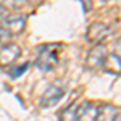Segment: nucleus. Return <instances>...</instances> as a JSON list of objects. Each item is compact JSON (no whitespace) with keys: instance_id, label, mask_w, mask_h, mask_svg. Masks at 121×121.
Segmentation results:
<instances>
[{"instance_id":"f257e3e1","label":"nucleus","mask_w":121,"mask_h":121,"mask_svg":"<svg viewBox=\"0 0 121 121\" xmlns=\"http://www.w3.org/2000/svg\"><path fill=\"white\" fill-rule=\"evenodd\" d=\"M58 48L56 44H47L39 48V55L36 60V66L40 71H52L58 63Z\"/></svg>"},{"instance_id":"f03ea898","label":"nucleus","mask_w":121,"mask_h":121,"mask_svg":"<svg viewBox=\"0 0 121 121\" xmlns=\"http://www.w3.org/2000/svg\"><path fill=\"white\" fill-rule=\"evenodd\" d=\"M110 34H112V29L108 28L107 24H103V23H92L87 28L86 37H87L89 42H92V44H102Z\"/></svg>"},{"instance_id":"7ed1b4c3","label":"nucleus","mask_w":121,"mask_h":121,"mask_svg":"<svg viewBox=\"0 0 121 121\" xmlns=\"http://www.w3.org/2000/svg\"><path fill=\"white\" fill-rule=\"evenodd\" d=\"M21 55V47L18 44H5L0 47V66L5 68L10 66L11 63H15Z\"/></svg>"},{"instance_id":"20e7f679","label":"nucleus","mask_w":121,"mask_h":121,"mask_svg":"<svg viewBox=\"0 0 121 121\" xmlns=\"http://www.w3.org/2000/svg\"><path fill=\"white\" fill-rule=\"evenodd\" d=\"M63 95H65V91H63L61 87H58V86H50L45 92L42 94V97H40V105H42L44 108H50V107H53V105H56V103L60 102V100L63 99Z\"/></svg>"},{"instance_id":"39448f33","label":"nucleus","mask_w":121,"mask_h":121,"mask_svg":"<svg viewBox=\"0 0 121 121\" xmlns=\"http://www.w3.org/2000/svg\"><path fill=\"white\" fill-rule=\"evenodd\" d=\"M107 53H108V52H107V45H103V44H95L94 48L89 52V55H87V68H91V69L100 68L103 58L107 56Z\"/></svg>"},{"instance_id":"423d86ee","label":"nucleus","mask_w":121,"mask_h":121,"mask_svg":"<svg viewBox=\"0 0 121 121\" xmlns=\"http://www.w3.org/2000/svg\"><path fill=\"white\" fill-rule=\"evenodd\" d=\"M2 28H5L10 34H19L26 28V16L24 15H8L3 21Z\"/></svg>"},{"instance_id":"0eeeda50","label":"nucleus","mask_w":121,"mask_h":121,"mask_svg":"<svg viewBox=\"0 0 121 121\" xmlns=\"http://www.w3.org/2000/svg\"><path fill=\"white\" fill-rule=\"evenodd\" d=\"M99 108L92 102H84L76 108V121H97Z\"/></svg>"},{"instance_id":"6e6552de","label":"nucleus","mask_w":121,"mask_h":121,"mask_svg":"<svg viewBox=\"0 0 121 121\" xmlns=\"http://www.w3.org/2000/svg\"><path fill=\"white\" fill-rule=\"evenodd\" d=\"M100 68H103V71L108 73V74H121V55L107 53Z\"/></svg>"},{"instance_id":"1a4fd4ad","label":"nucleus","mask_w":121,"mask_h":121,"mask_svg":"<svg viewBox=\"0 0 121 121\" xmlns=\"http://www.w3.org/2000/svg\"><path fill=\"white\" fill-rule=\"evenodd\" d=\"M116 115H118V110L115 107H112V105H107L103 108H99L97 121H113Z\"/></svg>"},{"instance_id":"9d476101","label":"nucleus","mask_w":121,"mask_h":121,"mask_svg":"<svg viewBox=\"0 0 121 121\" xmlns=\"http://www.w3.org/2000/svg\"><path fill=\"white\" fill-rule=\"evenodd\" d=\"M29 0H0V7L7 10H21L28 7Z\"/></svg>"},{"instance_id":"9b49d317","label":"nucleus","mask_w":121,"mask_h":121,"mask_svg":"<svg viewBox=\"0 0 121 121\" xmlns=\"http://www.w3.org/2000/svg\"><path fill=\"white\" fill-rule=\"evenodd\" d=\"M58 121H76V105L63 108L58 115Z\"/></svg>"},{"instance_id":"f8f14e48","label":"nucleus","mask_w":121,"mask_h":121,"mask_svg":"<svg viewBox=\"0 0 121 121\" xmlns=\"http://www.w3.org/2000/svg\"><path fill=\"white\" fill-rule=\"evenodd\" d=\"M28 68H29V63H23L21 66L13 68L15 71H10V76H11V78H19L23 73H26V69H28Z\"/></svg>"},{"instance_id":"ddd939ff","label":"nucleus","mask_w":121,"mask_h":121,"mask_svg":"<svg viewBox=\"0 0 121 121\" xmlns=\"http://www.w3.org/2000/svg\"><path fill=\"white\" fill-rule=\"evenodd\" d=\"M10 36H11V34H10L8 31H7L5 28H2V26H0V42H3V40H8Z\"/></svg>"},{"instance_id":"4468645a","label":"nucleus","mask_w":121,"mask_h":121,"mask_svg":"<svg viewBox=\"0 0 121 121\" xmlns=\"http://www.w3.org/2000/svg\"><path fill=\"white\" fill-rule=\"evenodd\" d=\"M10 13H8V10L7 8H3V7H0V26L3 24V21L7 19V16H8Z\"/></svg>"},{"instance_id":"2eb2a0df","label":"nucleus","mask_w":121,"mask_h":121,"mask_svg":"<svg viewBox=\"0 0 121 121\" xmlns=\"http://www.w3.org/2000/svg\"><path fill=\"white\" fill-rule=\"evenodd\" d=\"M81 2H82L84 10H86V11H89V10L92 8V0H81Z\"/></svg>"},{"instance_id":"dca6fc26","label":"nucleus","mask_w":121,"mask_h":121,"mask_svg":"<svg viewBox=\"0 0 121 121\" xmlns=\"http://www.w3.org/2000/svg\"><path fill=\"white\" fill-rule=\"evenodd\" d=\"M113 121H121V112H118V115L115 116V120Z\"/></svg>"},{"instance_id":"f3484780","label":"nucleus","mask_w":121,"mask_h":121,"mask_svg":"<svg viewBox=\"0 0 121 121\" xmlns=\"http://www.w3.org/2000/svg\"><path fill=\"white\" fill-rule=\"evenodd\" d=\"M120 2H121V0H120Z\"/></svg>"}]
</instances>
